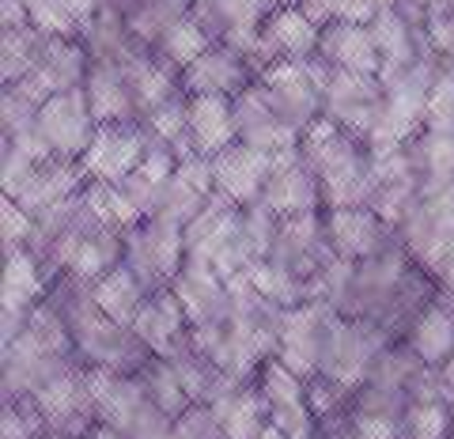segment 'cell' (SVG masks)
<instances>
[{
    "mask_svg": "<svg viewBox=\"0 0 454 439\" xmlns=\"http://www.w3.org/2000/svg\"><path fill=\"white\" fill-rule=\"evenodd\" d=\"M250 83H258V68H254L243 53L216 42L205 58H197L186 73H182V91L186 95H223L235 98L243 95Z\"/></svg>",
    "mask_w": 454,
    "mask_h": 439,
    "instance_id": "obj_13",
    "label": "cell"
},
{
    "mask_svg": "<svg viewBox=\"0 0 454 439\" xmlns=\"http://www.w3.org/2000/svg\"><path fill=\"white\" fill-rule=\"evenodd\" d=\"M88 439H129V432H118V428H110V424H95Z\"/></svg>",
    "mask_w": 454,
    "mask_h": 439,
    "instance_id": "obj_38",
    "label": "cell"
},
{
    "mask_svg": "<svg viewBox=\"0 0 454 439\" xmlns=\"http://www.w3.org/2000/svg\"><path fill=\"white\" fill-rule=\"evenodd\" d=\"M38 133L46 137L53 160H76L80 163L83 155H88L95 133H98L88 91L76 88V91L53 95L50 103L38 110Z\"/></svg>",
    "mask_w": 454,
    "mask_h": 439,
    "instance_id": "obj_7",
    "label": "cell"
},
{
    "mask_svg": "<svg viewBox=\"0 0 454 439\" xmlns=\"http://www.w3.org/2000/svg\"><path fill=\"white\" fill-rule=\"evenodd\" d=\"M50 428L42 420L38 405L31 398L4 402V420H0V439H42Z\"/></svg>",
    "mask_w": 454,
    "mask_h": 439,
    "instance_id": "obj_31",
    "label": "cell"
},
{
    "mask_svg": "<svg viewBox=\"0 0 454 439\" xmlns=\"http://www.w3.org/2000/svg\"><path fill=\"white\" fill-rule=\"evenodd\" d=\"M42 46H46V38H42L35 27H16V31H4V83H20L31 68L38 65L42 58Z\"/></svg>",
    "mask_w": 454,
    "mask_h": 439,
    "instance_id": "obj_29",
    "label": "cell"
},
{
    "mask_svg": "<svg viewBox=\"0 0 454 439\" xmlns=\"http://www.w3.org/2000/svg\"><path fill=\"white\" fill-rule=\"evenodd\" d=\"M0 231H4V254L31 250L35 235H38V220L31 216V212H23L12 197H4V208H0Z\"/></svg>",
    "mask_w": 454,
    "mask_h": 439,
    "instance_id": "obj_32",
    "label": "cell"
},
{
    "mask_svg": "<svg viewBox=\"0 0 454 439\" xmlns=\"http://www.w3.org/2000/svg\"><path fill=\"white\" fill-rule=\"evenodd\" d=\"M133 333L160 360H178L193 349V322L186 315V307H182V300L175 295V288L148 295L145 310L133 322Z\"/></svg>",
    "mask_w": 454,
    "mask_h": 439,
    "instance_id": "obj_8",
    "label": "cell"
},
{
    "mask_svg": "<svg viewBox=\"0 0 454 439\" xmlns=\"http://www.w3.org/2000/svg\"><path fill=\"white\" fill-rule=\"evenodd\" d=\"M340 325V315L330 303L307 300L300 307H292L284 315L280 325V345H277V360L295 372L303 382L318 379L325 367V352H330V341Z\"/></svg>",
    "mask_w": 454,
    "mask_h": 439,
    "instance_id": "obj_3",
    "label": "cell"
},
{
    "mask_svg": "<svg viewBox=\"0 0 454 439\" xmlns=\"http://www.w3.org/2000/svg\"><path fill=\"white\" fill-rule=\"evenodd\" d=\"M186 228L170 223L163 216H148L137 228L125 231V265L137 273V280L148 292H163L178 280L186 269Z\"/></svg>",
    "mask_w": 454,
    "mask_h": 439,
    "instance_id": "obj_2",
    "label": "cell"
},
{
    "mask_svg": "<svg viewBox=\"0 0 454 439\" xmlns=\"http://www.w3.org/2000/svg\"><path fill=\"white\" fill-rule=\"evenodd\" d=\"M175 439H227L223 424L212 405H190L175 417Z\"/></svg>",
    "mask_w": 454,
    "mask_h": 439,
    "instance_id": "obj_34",
    "label": "cell"
},
{
    "mask_svg": "<svg viewBox=\"0 0 454 439\" xmlns=\"http://www.w3.org/2000/svg\"><path fill=\"white\" fill-rule=\"evenodd\" d=\"M250 285L258 288V295L262 300H269V303H277V307H284V310H292V307H300V303H307V280L303 277H295L292 269H284V265H277V262H254L250 265Z\"/></svg>",
    "mask_w": 454,
    "mask_h": 439,
    "instance_id": "obj_26",
    "label": "cell"
},
{
    "mask_svg": "<svg viewBox=\"0 0 454 439\" xmlns=\"http://www.w3.org/2000/svg\"><path fill=\"white\" fill-rule=\"evenodd\" d=\"M140 382H145V390H148V402L155 409H163L170 420H175L178 413H186V409L193 405L186 387H182V379H178V367L170 364V360L152 357L145 364V372H140Z\"/></svg>",
    "mask_w": 454,
    "mask_h": 439,
    "instance_id": "obj_27",
    "label": "cell"
},
{
    "mask_svg": "<svg viewBox=\"0 0 454 439\" xmlns=\"http://www.w3.org/2000/svg\"><path fill=\"white\" fill-rule=\"evenodd\" d=\"M50 285L53 280L42 273V262L35 250L4 254V285H0L4 303H0V310H35L38 303L50 300Z\"/></svg>",
    "mask_w": 454,
    "mask_h": 439,
    "instance_id": "obj_20",
    "label": "cell"
},
{
    "mask_svg": "<svg viewBox=\"0 0 454 439\" xmlns=\"http://www.w3.org/2000/svg\"><path fill=\"white\" fill-rule=\"evenodd\" d=\"M212 46H216V35L208 31V23L197 16V12H190L186 20H178V23L163 35V42L155 46V58H160L167 68H175V73L182 76L197 58H205Z\"/></svg>",
    "mask_w": 454,
    "mask_h": 439,
    "instance_id": "obj_24",
    "label": "cell"
},
{
    "mask_svg": "<svg viewBox=\"0 0 454 439\" xmlns=\"http://www.w3.org/2000/svg\"><path fill=\"white\" fill-rule=\"evenodd\" d=\"M38 167L42 163H35L31 155H23L16 145H4V155H0V186H4V197H16L31 186V178L38 175Z\"/></svg>",
    "mask_w": 454,
    "mask_h": 439,
    "instance_id": "obj_33",
    "label": "cell"
},
{
    "mask_svg": "<svg viewBox=\"0 0 454 439\" xmlns=\"http://www.w3.org/2000/svg\"><path fill=\"white\" fill-rule=\"evenodd\" d=\"M38 73L53 83V91H76L88 83L91 73V50L83 46V38H46L38 58Z\"/></svg>",
    "mask_w": 454,
    "mask_h": 439,
    "instance_id": "obj_22",
    "label": "cell"
},
{
    "mask_svg": "<svg viewBox=\"0 0 454 439\" xmlns=\"http://www.w3.org/2000/svg\"><path fill=\"white\" fill-rule=\"evenodd\" d=\"M387 325H379L372 318H340L330 352H325L322 379L337 382L345 394H356L367 379H372L375 364L387 352Z\"/></svg>",
    "mask_w": 454,
    "mask_h": 439,
    "instance_id": "obj_4",
    "label": "cell"
},
{
    "mask_svg": "<svg viewBox=\"0 0 454 439\" xmlns=\"http://www.w3.org/2000/svg\"><path fill=\"white\" fill-rule=\"evenodd\" d=\"M152 148V133L145 129V122H125V125H98V133L91 140L88 155H83V171L91 182H110L121 186L129 175L140 171L145 155Z\"/></svg>",
    "mask_w": 454,
    "mask_h": 439,
    "instance_id": "obj_5",
    "label": "cell"
},
{
    "mask_svg": "<svg viewBox=\"0 0 454 439\" xmlns=\"http://www.w3.org/2000/svg\"><path fill=\"white\" fill-rule=\"evenodd\" d=\"M227 439H258L269 428V409L254 382H235L223 398L212 402Z\"/></svg>",
    "mask_w": 454,
    "mask_h": 439,
    "instance_id": "obj_21",
    "label": "cell"
},
{
    "mask_svg": "<svg viewBox=\"0 0 454 439\" xmlns=\"http://www.w3.org/2000/svg\"><path fill=\"white\" fill-rule=\"evenodd\" d=\"M405 4V0H375V8L379 12H387V8H402Z\"/></svg>",
    "mask_w": 454,
    "mask_h": 439,
    "instance_id": "obj_40",
    "label": "cell"
},
{
    "mask_svg": "<svg viewBox=\"0 0 454 439\" xmlns=\"http://www.w3.org/2000/svg\"><path fill=\"white\" fill-rule=\"evenodd\" d=\"M88 103H91V114L98 125H125V122H137V98L129 88V76H125L121 65L114 61H91V73H88Z\"/></svg>",
    "mask_w": 454,
    "mask_h": 439,
    "instance_id": "obj_17",
    "label": "cell"
},
{
    "mask_svg": "<svg viewBox=\"0 0 454 439\" xmlns=\"http://www.w3.org/2000/svg\"><path fill=\"white\" fill-rule=\"evenodd\" d=\"M262 42L269 61H307L318 53L322 27L300 4H280L262 27Z\"/></svg>",
    "mask_w": 454,
    "mask_h": 439,
    "instance_id": "obj_15",
    "label": "cell"
},
{
    "mask_svg": "<svg viewBox=\"0 0 454 439\" xmlns=\"http://www.w3.org/2000/svg\"><path fill=\"white\" fill-rule=\"evenodd\" d=\"M27 16L42 38H80L83 27L68 0H27Z\"/></svg>",
    "mask_w": 454,
    "mask_h": 439,
    "instance_id": "obj_30",
    "label": "cell"
},
{
    "mask_svg": "<svg viewBox=\"0 0 454 439\" xmlns=\"http://www.w3.org/2000/svg\"><path fill=\"white\" fill-rule=\"evenodd\" d=\"M121 262H125V231L98 228V231H91V235L80 243L73 265H68V277L95 285V280H103L110 269H118Z\"/></svg>",
    "mask_w": 454,
    "mask_h": 439,
    "instance_id": "obj_25",
    "label": "cell"
},
{
    "mask_svg": "<svg viewBox=\"0 0 454 439\" xmlns=\"http://www.w3.org/2000/svg\"><path fill=\"white\" fill-rule=\"evenodd\" d=\"M0 16H4V31L31 27V16H27V0H0Z\"/></svg>",
    "mask_w": 454,
    "mask_h": 439,
    "instance_id": "obj_36",
    "label": "cell"
},
{
    "mask_svg": "<svg viewBox=\"0 0 454 439\" xmlns=\"http://www.w3.org/2000/svg\"><path fill=\"white\" fill-rule=\"evenodd\" d=\"M322 231H325V247H330L337 258L360 265V262L375 258V254H382L390 247L387 239L394 228L375 208L356 205V208H325Z\"/></svg>",
    "mask_w": 454,
    "mask_h": 439,
    "instance_id": "obj_9",
    "label": "cell"
},
{
    "mask_svg": "<svg viewBox=\"0 0 454 439\" xmlns=\"http://www.w3.org/2000/svg\"><path fill=\"white\" fill-rule=\"evenodd\" d=\"M307 167L318 175L322 205L325 208H356L372 205L375 175H372V148L360 137L345 133L337 122L318 118L300 140Z\"/></svg>",
    "mask_w": 454,
    "mask_h": 439,
    "instance_id": "obj_1",
    "label": "cell"
},
{
    "mask_svg": "<svg viewBox=\"0 0 454 439\" xmlns=\"http://www.w3.org/2000/svg\"><path fill=\"white\" fill-rule=\"evenodd\" d=\"M190 140L201 155H220L239 140L235 106L223 95H190Z\"/></svg>",
    "mask_w": 454,
    "mask_h": 439,
    "instance_id": "obj_18",
    "label": "cell"
},
{
    "mask_svg": "<svg viewBox=\"0 0 454 439\" xmlns=\"http://www.w3.org/2000/svg\"><path fill=\"white\" fill-rule=\"evenodd\" d=\"M405 345L417 352V360L424 367H447L454 360V310L439 300V303H428L413 318L405 333Z\"/></svg>",
    "mask_w": 454,
    "mask_h": 439,
    "instance_id": "obj_19",
    "label": "cell"
},
{
    "mask_svg": "<svg viewBox=\"0 0 454 439\" xmlns=\"http://www.w3.org/2000/svg\"><path fill=\"white\" fill-rule=\"evenodd\" d=\"M258 83L265 88L273 110L292 125V129L307 133L322 114H325V98L318 80L310 76L307 61H273L258 76Z\"/></svg>",
    "mask_w": 454,
    "mask_h": 439,
    "instance_id": "obj_6",
    "label": "cell"
},
{
    "mask_svg": "<svg viewBox=\"0 0 454 439\" xmlns=\"http://www.w3.org/2000/svg\"><path fill=\"white\" fill-rule=\"evenodd\" d=\"M405 439H454V405L443 398L413 402L405 409Z\"/></svg>",
    "mask_w": 454,
    "mask_h": 439,
    "instance_id": "obj_28",
    "label": "cell"
},
{
    "mask_svg": "<svg viewBox=\"0 0 454 439\" xmlns=\"http://www.w3.org/2000/svg\"><path fill=\"white\" fill-rule=\"evenodd\" d=\"M212 175H216V193L235 208H254L262 205L269 175H273V155L235 140L231 148L212 155Z\"/></svg>",
    "mask_w": 454,
    "mask_h": 439,
    "instance_id": "obj_10",
    "label": "cell"
},
{
    "mask_svg": "<svg viewBox=\"0 0 454 439\" xmlns=\"http://www.w3.org/2000/svg\"><path fill=\"white\" fill-rule=\"evenodd\" d=\"M352 435L356 439H405L402 417H382V413H352Z\"/></svg>",
    "mask_w": 454,
    "mask_h": 439,
    "instance_id": "obj_35",
    "label": "cell"
},
{
    "mask_svg": "<svg viewBox=\"0 0 454 439\" xmlns=\"http://www.w3.org/2000/svg\"><path fill=\"white\" fill-rule=\"evenodd\" d=\"M170 288H175L182 307H186L193 330H197V325H223L227 318H231V295H227V280L208 262L186 258V269H182L178 280Z\"/></svg>",
    "mask_w": 454,
    "mask_h": 439,
    "instance_id": "obj_14",
    "label": "cell"
},
{
    "mask_svg": "<svg viewBox=\"0 0 454 439\" xmlns=\"http://www.w3.org/2000/svg\"><path fill=\"white\" fill-rule=\"evenodd\" d=\"M277 4H300V0H277Z\"/></svg>",
    "mask_w": 454,
    "mask_h": 439,
    "instance_id": "obj_41",
    "label": "cell"
},
{
    "mask_svg": "<svg viewBox=\"0 0 454 439\" xmlns=\"http://www.w3.org/2000/svg\"><path fill=\"white\" fill-rule=\"evenodd\" d=\"M318 58L345 73H364V76H382V53L375 46V38L360 23L333 20L330 27H322L318 42Z\"/></svg>",
    "mask_w": 454,
    "mask_h": 439,
    "instance_id": "obj_16",
    "label": "cell"
},
{
    "mask_svg": "<svg viewBox=\"0 0 454 439\" xmlns=\"http://www.w3.org/2000/svg\"><path fill=\"white\" fill-rule=\"evenodd\" d=\"M435 280H439V288H443V292H454V250L443 258V265L435 269Z\"/></svg>",
    "mask_w": 454,
    "mask_h": 439,
    "instance_id": "obj_37",
    "label": "cell"
},
{
    "mask_svg": "<svg viewBox=\"0 0 454 439\" xmlns=\"http://www.w3.org/2000/svg\"><path fill=\"white\" fill-rule=\"evenodd\" d=\"M262 205H265L269 212H277L280 220L310 216V212L322 208L318 175L307 167V160H303L300 148L273 155V175H269V186H265Z\"/></svg>",
    "mask_w": 454,
    "mask_h": 439,
    "instance_id": "obj_11",
    "label": "cell"
},
{
    "mask_svg": "<svg viewBox=\"0 0 454 439\" xmlns=\"http://www.w3.org/2000/svg\"><path fill=\"white\" fill-rule=\"evenodd\" d=\"M95 303H98V310L110 318V322H118V325H129L133 330V322H137V315L145 310V303H148V288L137 280V273L129 265H118V269H110V273L103 277V280H95Z\"/></svg>",
    "mask_w": 454,
    "mask_h": 439,
    "instance_id": "obj_23",
    "label": "cell"
},
{
    "mask_svg": "<svg viewBox=\"0 0 454 439\" xmlns=\"http://www.w3.org/2000/svg\"><path fill=\"white\" fill-rule=\"evenodd\" d=\"M258 439H288V435H284L280 428H273V424H269V428H265V432H262Z\"/></svg>",
    "mask_w": 454,
    "mask_h": 439,
    "instance_id": "obj_39",
    "label": "cell"
},
{
    "mask_svg": "<svg viewBox=\"0 0 454 439\" xmlns=\"http://www.w3.org/2000/svg\"><path fill=\"white\" fill-rule=\"evenodd\" d=\"M231 106H235V129H239V140H243V145L258 148L265 155H280V152L300 148L303 133L292 129V125L277 114L262 83H250L243 95L231 98Z\"/></svg>",
    "mask_w": 454,
    "mask_h": 439,
    "instance_id": "obj_12",
    "label": "cell"
}]
</instances>
